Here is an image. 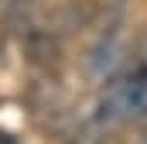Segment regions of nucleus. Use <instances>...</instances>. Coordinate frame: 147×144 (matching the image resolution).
<instances>
[{
    "instance_id": "obj_1",
    "label": "nucleus",
    "mask_w": 147,
    "mask_h": 144,
    "mask_svg": "<svg viewBox=\"0 0 147 144\" xmlns=\"http://www.w3.org/2000/svg\"><path fill=\"white\" fill-rule=\"evenodd\" d=\"M113 100L120 103L123 113L144 117V113H147V72H140V75H137V79H130V82H123V86L113 93Z\"/></svg>"
},
{
    "instance_id": "obj_2",
    "label": "nucleus",
    "mask_w": 147,
    "mask_h": 144,
    "mask_svg": "<svg viewBox=\"0 0 147 144\" xmlns=\"http://www.w3.org/2000/svg\"><path fill=\"white\" fill-rule=\"evenodd\" d=\"M0 144H14V141H10V137H7V134H3V130H0Z\"/></svg>"
}]
</instances>
